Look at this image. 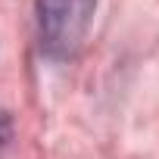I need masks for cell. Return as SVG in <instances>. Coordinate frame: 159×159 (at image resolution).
I'll list each match as a JSON object with an SVG mask.
<instances>
[{
	"label": "cell",
	"instance_id": "cell-1",
	"mask_svg": "<svg viewBox=\"0 0 159 159\" xmlns=\"http://www.w3.org/2000/svg\"><path fill=\"white\" fill-rule=\"evenodd\" d=\"M97 13V0H34L38 44L50 59H72L81 50Z\"/></svg>",
	"mask_w": 159,
	"mask_h": 159
},
{
	"label": "cell",
	"instance_id": "cell-2",
	"mask_svg": "<svg viewBox=\"0 0 159 159\" xmlns=\"http://www.w3.org/2000/svg\"><path fill=\"white\" fill-rule=\"evenodd\" d=\"M10 147H13V116L0 109V159L10 156Z\"/></svg>",
	"mask_w": 159,
	"mask_h": 159
}]
</instances>
